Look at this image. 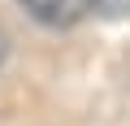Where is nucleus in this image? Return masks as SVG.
Wrapping results in <instances>:
<instances>
[{
    "instance_id": "obj_2",
    "label": "nucleus",
    "mask_w": 130,
    "mask_h": 126,
    "mask_svg": "<svg viewBox=\"0 0 130 126\" xmlns=\"http://www.w3.org/2000/svg\"><path fill=\"white\" fill-rule=\"evenodd\" d=\"M5 57H9V35H5V26H0V65H5Z\"/></svg>"
},
{
    "instance_id": "obj_1",
    "label": "nucleus",
    "mask_w": 130,
    "mask_h": 126,
    "mask_svg": "<svg viewBox=\"0 0 130 126\" xmlns=\"http://www.w3.org/2000/svg\"><path fill=\"white\" fill-rule=\"evenodd\" d=\"M22 5L43 26H74V22H83L95 9V0H22Z\"/></svg>"
}]
</instances>
